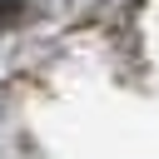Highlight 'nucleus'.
<instances>
[{
    "label": "nucleus",
    "instance_id": "nucleus-1",
    "mask_svg": "<svg viewBox=\"0 0 159 159\" xmlns=\"http://www.w3.org/2000/svg\"><path fill=\"white\" fill-rule=\"evenodd\" d=\"M15 15H20V0H0V25L15 20Z\"/></svg>",
    "mask_w": 159,
    "mask_h": 159
}]
</instances>
